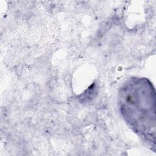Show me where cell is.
<instances>
[{"label": "cell", "mask_w": 156, "mask_h": 156, "mask_svg": "<svg viewBox=\"0 0 156 156\" xmlns=\"http://www.w3.org/2000/svg\"><path fill=\"white\" fill-rule=\"evenodd\" d=\"M121 113L130 127L149 142H155V93L146 79L132 78L119 92Z\"/></svg>", "instance_id": "1"}]
</instances>
